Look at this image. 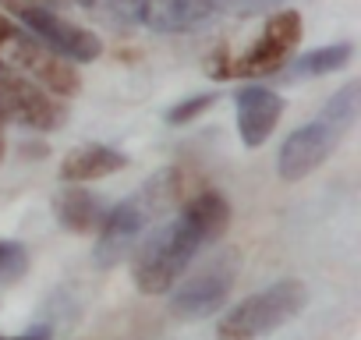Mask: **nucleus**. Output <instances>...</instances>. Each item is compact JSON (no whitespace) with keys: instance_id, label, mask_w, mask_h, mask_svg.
<instances>
[{"instance_id":"obj_1","label":"nucleus","mask_w":361,"mask_h":340,"mask_svg":"<svg viewBox=\"0 0 361 340\" xmlns=\"http://www.w3.org/2000/svg\"><path fill=\"white\" fill-rule=\"evenodd\" d=\"M231 224V202L220 192H195L185 199L177 217L159 227L135 259V287L142 294L170 291L180 273L192 266V259L213 245Z\"/></svg>"},{"instance_id":"obj_2","label":"nucleus","mask_w":361,"mask_h":340,"mask_svg":"<svg viewBox=\"0 0 361 340\" xmlns=\"http://www.w3.org/2000/svg\"><path fill=\"white\" fill-rule=\"evenodd\" d=\"M177 199H180V170H163V174H156L142 185V192L110 206L96 227V234H99L96 266H117L135 248V241L145 234L149 220L156 213H163L166 206H173Z\"/></svg>"},{"instance_id":"obj_3","label":"nucleus","mask_w":361,"mask_h":340,"mask_svg":"<svg viewBox=\"0 0 361 340\" xmlns=\"http://www.w3.org/2000/svg\"><path fill=\"white\" fill-rule=\"evenodd\" d=\"M308 301V291L301 280L283 277L262 291H255L252 298H245L238 308H231L220 326H216V340H262L266 333L287 326Z\"/></svg>"},{"instance_id":"obj_4","label":"nucleus","mask_w":361,"mask_h":340,"mask_svg":"<svg viewBox=\"0 0 361 340\" xmlns=\"http://www.w3.org/2000/svg\"><path fill=\"white\" fill-rule=\"evenodd\" d=\"M241 273V252L238 248H224L216 252L195 277H188L170 298V312L177 319H206L216 308L227 305L234 284Z\"/></svg>"},{"instance_id":"obj_5","label":"nucleus","mask_w":361,"mask_h":340,"mask_svg":"<svg viewBox=\"0 0 361 340\" xmlns=\"http://www.w3.org/2000/svg\"><path fill=\"white\" fill-rule=\"evenodd\" d=\"M301 15L298 11H276L269 22H266V29H262V36L245 50V54H238V57H227V78H269V75H276L287 61H290V54L298 50V43H301Z\"/></svg>"},{"instance_id":"obj_6","label":"nucleus","mask_w":361,"mask_h":340,"mask_svg":"<svg viewBox=\"0 0 361 340\" xmlns=\"http://www.w3.org/2000/svg\"><path fill=\"white\" fill-rule=\"evenodd\" d=\"M0 68L29 75L36 85L50 89L54 96H75L82 89V78H78L75 64L68 57L54 54L47 43L25 36V32H15L4 47H0Z\"/></svg>"},{"instance_id":"obj_7","label":"nucleus","mask_w":361,"mask_h":340,"mask_svg":"<svg viewBox=\"0 0 361 340\" xmlns=\"http://www.w3.org/2000/svg\"><path fill=\"white\" fill-rule=\"evenodd\" d=\"M0 117L18 121L32 131H57L68 121V107L50 96V89L25 82L18 71L0 68Z\"/></svg>"},{"instance_id":"obj_8","label":"nucleus","mask_w":361,"mask_h":340,"mask_svg":"<svg viewBox=\"0 0 361 340\" xmlns=\"http://www.w3.org/2000/svg\"><path fill=\"white\" fill-rule=\"evenodd\" d=\"M343 135H347V131H343L340 124H333L326 114H319L312 124L294 128V131L283 138L280 152H276V174H280L283 181H301V178H308L312 170H319V166L333 156V149L340 145Z\"/></svg>"},{"instance_id":"obj_9","label":"nucleus","mask_w":361,"mask_h":340,"mask_svg":"<svg viewBox=\"0 0 361 340\" xmlns=\"http://www.w3.org/2000/svg\"><path fill=\"white\" fill-rule=\"evenodd\" d=\"M22 22L29 25L32 36H39L54 54L68 57V61H78V64H89L103 54V40L96 32H89L85 25H75L68 22L57 8H39V11H25Z\"/></svg>"},{"instance_id":"obj_10","label":"nucleus","mask_w":361,"mask_h":340,"mask_svg":"<svg viewBox=\"0 0 361 340\" xmlns=\"http://www.w3.org/2000/svg\"><path fill=\"white\" fill-rule=\"evenodd\" d=\"M238 103V135L245 142V149H259L266 145V138L273 135V128L283 117V96L269 85H241L234 92Z\"/></svg>"},{"instance_id":"obj_11","label":"nucleus","mask_w":361,"mask_h":340,"mask_svg":"<svg viewBox=\"0 0 361 340\" xmlns=\"http://www.w3.org/2000/svg\"><path fill=\"white\" fill-rule=\"evenodd\" d=\"M128 163H131V159H128L121 149H110V145L89 142V145L71 149V152L61 159V181H68V185L99 181V178L121 174V170H124Z\"/></svg>"},{"instance_id":"obj_12","label":"nucleus","mask_w":361,"mask_h":340,"mask_svg":"<svg viewBox=\"0 0 361 340\" xmlns=\"http://www.w3.org/2000/svg\"><path fill=\"white\" fill-rule=\"evenodd\" d=\"M54 213L61 220L64 231L71 234H92L106 213V202L92 192V188H82V185H68L54 195Z\"/></svg>"},{"instance_id":"obj_13","label":"nucleus","mask_w":361,"mask_h":340,"mask_svg":"<svg viewBox=\"0 0 361 340\" xmlns=\"http://www.w3.org/2000/svg\"><path fill=\"white\" fill-rule=\"evenodd\" d=\"M350 57H354V47H350V43L315 47V50L301 54L294 64H283L276 75H287V78H319V75H333V71L347 68Z\"/></svg>"},{"instance_id":"obj_14","label":"nucleus","mask_w":361,"mask_h":340,"mask_svg":"<svg viewBox=\"0 0 361 340\" xmlns=\"http://www.w3.org/2000/svg\"><path fill=\"white\" fill-rule=\"evenodd\" d=\"M25 269H29V252H25V245L0 238V284L18 280Z\"/></svg>"},{"instance_id":"obj_15","label":"nucleus","mask_w":361,"mask_h":340,"mask_svg":"<svg viewBox=\"0 0 361 340\" xmlns=\"http://www.w3.org/2000/svg\"><path fill=\"white\" fill-rule=\"evenodd\" d=\"M213 103H216V92H195V96H188V99H180V103H173V107L166 110V124L180 128V124H188V121H195L199 114H206V110H209Z\"/></svg>"},{"instance_id":"obj_16","label":"nucleus","mask_w":361,"mask_h":340,"mask_svg":"<svg viewBox=\"0 0 361 340\" xmlns=\"http://www.w3.org/2000/svg\"><path fill=\"white\" fill-rule=\"evenodd\" d=\"M4 8H11L15 15H25V11H39V8H61V0H0Z\"/></svg>"},{"instance_id":"obj_17","label":"nucleus","mask_w":361,"mask_h":340,"mask_svg":"<svg viewBox=\"0 0 361 340\" xmlns=\"http://www.w3.org/2000/svg\"><path fill=\"white\" fill-rule=\"evenodd\" d=\"M4 340H50V326H32L22 336H4Z\"/></svg>"},{"instance_id":"obj_18","label":"nucleus","mask_w":361,"mask_h":340,"mask_svg":"<svg viewBox=\"0 0 361 340\" xmlns=\"http://www.w3.org/2000/svg\"><path fill=\"white\" fill-rule=\"evenodd\" d=\"M15 32H18V29H15V25H11V22L4 18V15H0V47H4V43H8V40H11Z\"/></svg>"},{"instance_id":"obj_19","label":"nucleus","mask_w":361,"mask_h":340,"mask_svg":"<svg viewBox=\"0 0 361 340\" xmlns=\"http://www.w3.org/2000/svg\"><path fill=\"white\" fill-rule=\"evenodd\" d=\"M78 4H85V8H96V0H78Z\"/></svg>"},{"instance_id":"obj_20","label":"nucleus","mask_w":361,"mask_h":340,"mask_svg":"<svg viewBox=\"0 0 361 340\" xmlns=\"http://www.w3.org/2000/svg\"><path fill=\"white\" fill-rule=\"evenodd\" d=\"M0 124H4V117H0Z\"/></svg>"},{"instance_id":"obj_21","label":"nucleus","mask_w":361,"mask_h":340,"mask_svg":"<svg viewBox=\"0 0 361 340\" xmlns=\"http://www.w3.org/2000/svg\"><path fill=\"white\" fill-rule=\"evenodd\" d=\"M0 340H4V336H0Z\"/></svg>"}]
</instances>
